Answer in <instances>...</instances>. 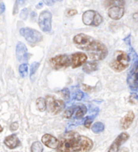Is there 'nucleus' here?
<instances>
[{"mask_svg": "<svg viewBox=\"0 0 138 152\" xmlns=\"http://www.w3.org/2000/svg\"><path fill=\"white\" fill-rule=\"evenodd\" d=\"M93 146V142L88 137L68 131L60 137L57 152H89Z\"/></svg>", "mask_w": 138, "mask_h": 152, "instance_id": "obj_1", "label": "nucleus"}, {"mask_svg": "<svg viewBox=\"0 0 138 152\" xmlns=\"http://www.w3.org/2000/svg\"><path fill=\"white\" fill-rule=\"evenodd\" d=\"M73 42L77 48L87 51L89 58L93 61L102 60L108 55L106 45L85 34H77L73 37Z\"/></svg>", "mask_w": 138, "mask_h": 152, "instance_id": "obj_2", "label": "nucleus"}, {"mask_svg": "<svg viewBox=\"0 0 138 152\" xmlns=\"http://www.w3.org/2000/svg\"><path fill=\"white\" fill-rule=\"evenodd\" d=\"M130 61V56L128 53L123 50H116L114 54L113 59L110 62V67L114 71L120 72L129 68Z\"/></svg>", "mask_w": 138, "mask_h": 152, "instance_id": "obj_3", "label": "nucleus"}, {"mask_svg": "<svg viewBox=\"0 0 138 152\" xmlns=\"http://www.w3.org/2000/svg\"><path fill=\"white\" fill-rule=\"evenodd\" d=\"M50 64L54 69H61L64 68H68L71 66L70 56L67 55H58L50 59Z\"/></svg>", "mask_w": 138, "mask_h": 152, "instance_id": "obj_4", "label": "nucleus"}, {"mask_svg": "<svg viewBox=\"0 0 138 152\" xmlns=\"http://www.w3.org/2000/svg\"><path fill=\"white\" fill-rule=\"evenodd\" d=\"M124 15V3L123 1H115L113 6L108 10V16L114 20H118Z\"/></svg>", "mask_w": 138, "mask_h": 152, "instance_id": "obj_5", "label": "nucleus"}, {"mask_svg": "<svg viewBox=\"0 0 138 152\" xmlns=\"http://www.w3.org/2000/svg\"><path fill=\"white\" fill-rule=\"evenodd\" d=\"M20 34L31 43H37L42 40V35L34 28H22L20 30Z\"/></svg>", "mask_w": 138, "mask_h": 152, "instance_id": "obj_6", "label": "nucleus"}, {"mask_svg": "<svg viewBox=\"0 0 138 152\" xmlns=\"http://www.w3.org/2000/svg\"><path fill=\"white\" fill-rule=\"evenodd\" d=\"M129 87L132 90H138V59L132 66L127 77Z\"/></svg>", "mask_w": 138, "mask_h": 152, "instance_id": "obj_7", "label": "nucleus"}, {"mask_svg": "<svg viewBox=\"0 0 138 152\" xmlns=\"http://www.w3.org/2000/svg\"><path fill=\"white\" fill-rule=\"evenodd\" d=\"M46 100L47 109L51 114H54V115L58 114L64 108V102L62 100L55 99L54 97L51 96L46 97Z\"/></svg>", "mask_w": 138, "mask_h": 152, "instance_id": "obj_8", "label": "nucleus"}, {"mask_svg": "<svg viewBox=\"0 0 138 152\" xmlns=\"http://www.w3.org/2000/svg\"><path fill=\"white\" fill-rule=\"evenodd\" d=\"M52 14L49 11H44L41 13L38 18V25L43 32H50L51 30Z\"/></svg>", "mask_w": 138, "mask_h": 152, "instance_id": "obj_9", "label": "nucleus"}, {"mask_svg": "<svg viewBox=\"0 0 138 152\" xmlns=\"http://www.w3.org/2000/svg\"><path fill=\"white\" fill-rule=\"evenodd\" d=\"M71 67L72 68H79L80 66L85 64L87 63L88 56L85 53L77 52L70 56Z\"/></svg>", "mask_w": 138, "mask_h": 152, "instance_id": "obj_10", "label": "nucleus"}, {"mask_svg": "<svg viewBox=\"0 0 138 152\" xmlns=\"http://www.w3.org/2000/svg\"><path fill=\"white\" fill-rule=\"evenodd\" d=\"M129 138V134L126 132H123L115 139L112 144L110 145L108 152H118L120 151V147L122 144L126 142Z\"/></svg>", "mask_w": 138, "mask_h": 152, "instance_id": "obj_11", "label": "nucleus"}, {"mask_svg": "<svg viewBox=\"0 0 138 152\" xmlns=\"http://www.w3.org/2000/svg\"><path fill=\"white\" fill-rule=\"evenodd\" d=\"M16 57L20 62H25L28 59L27 47L23 42H18L16 45Z\"/></svg>", "mask_w": 138, "mask_h": 152, "instance_id": "obj_12", "label": "nucleus"}, {"mask_svg": "<svg viewBox=\"0 0 138 152\" xmlns=\"http://www.w3.org/2000/svg\"><path fill=\"white\" fill-rule=\"evenodd\" d=\"M42 142L45 146L49 148H51V149H57L58 146V143H59L58 138L48 134L43 135L42 137Z\"/></svg>", "mask_w": 138, "mask_h": 152, "instance_id": "obj_13", "label": "nucleus"}, {"mask_svg": "<svg viewBox=\"0 0 138 152\" xmlns=\"http://www.w3.org/2000/svg\"><path fill=\"white\" fill-rule=\"evenodd\" d=\"M134 118H135V115H134V113L132 111H129V112H127V114H126L124 116H123V118L121 119V121H120V126H121V129H128L130 126H131V124H132V122L134 121Z\"/></svg>", "mask_w": 138, "mask_h": 152, "instance_id": "obj_14", "label": "nucleus"}, {"mask_svg": "<svg viewBox=\"0 0 138 152\" xmlns=\"http://www.w3.org/2000/svg\"><path fill=\"white\" fill-rule=\"evenodd\" d=\"M97 12L93 10H88L83 13L82 16V21L85 25H93L94 22V19Z\"/></svg>", "mask_w": 138, "mask_h": 152, "instance_id": "obj_15", "label": "nucleus"}, {"mask_svg": "<svg viewBox=\"0 0 138 152\" xmlns=\"http://www.w3.org/2000/svg\"><path fill=\"white\" fill-rule=\"evenodd\" d=\"M4 144L10 149H15L20 145V140L15 134L7 137L4 140Z\"/></svg>", "mask_w": 138, "mask_h": 152, "instance_id": "obj_16", "label": "nucleus"}, {"mask_svg": "<svg viewBox=\"0 0 138 152\" xmlns=\"http://www.w3.org/2000/svg\"><path fill=\"white\" fill-rule=\"evenodd\" d=\"M98 69V61H89L87 62L85 64L83 65V71L85 72L86 73H91L93 72L97 71Z\"/></svg>", "mask_w": 138, "mask_h": 152, "instance_id": "obj_17", "label": "nucleus"}, {"mask_svg": "<svg viewBox=\"0 0 138 152\" xmlns=\"http://www.w3.org/2000/svg\"><path fill=\"white\" fill-rule=\"evenodd\" d=\"M87 107L84 104H78L76 105V111H75V117L77 119H82L87 113Z\"/></svg>", "mask_w": 138, "mask_h": 152, "instance_id": "obj_18", "label": "nucleus"}, {"mask_svg": "<svg viewBox=\"0 0 138 152\" xmlns=\"http://www.w3.org/2000/svg\"><path fill=\"white\" fill-rule=\"evenodd\" d=\"M36 105H37V108L39 112H44L47 108L46 99H44V98H38L37 101H36Z\"/></svg>", "mask_w": 138, "mask_h": 152, "instance_id": "obj_19", "label": "nucleus"}, {"mask_svg": "<svg viewBox=\"0 0 138 152\" xmlns=\"http://www.w3.org/2000/svg\"><path fill=\"white\" fill-rule=\"evenodd\" d=\"M91 129H92V131L94 134H100V133L104 131L105 125L101 122H96L93 124Z\"/></svg>", "mask_w": 138, "mask_h": 152, "instance_id": "obj_20", "label": "nucleus"}, {"mask_svg": "<svg viewBox=\"0 0 138 152\" xmlns=\"http://www.w3.org/2000/svg\"><path fill=\"white\" fill-rule=\"evenodd\" d=\"M75 111H76V105L68 107L64 112V117L67 119H71L72 117V115L75 114Z\"/></svg>", "mask_w": 138, "mask_h": 152, "instance_id": "obj_21", "label": "nucleus"}, {"mask_svg": "<svg viewBox=\"0 0 138 152\" xmlns=\"http://www.w3.org/2000/svg\"><path fill=\"white\" fill-rule=\"evenodd\" d=\"M31 151L32 152H42L43 146L42 144L39 142H35L31 146Z\"/></svg>", "mask_w": 138, "mask_h": 152, "instance_id": "obj_22", "label": "nucleus"}, {"mask_svg": "<svg viewBox=\"0 0 138 152\" xmlns=\"http://www.w3.org/2000/svg\"><path fill=\"white\" fill-rule=\"evenodd\" d=\"M19 72L22 77H25L28 74V64H22L19 67Z\"/></svg>", "mask_w": 138, "mask_h": 152, "instance_id": "obj_23", "label": "nucleus"}, {"mask_svg": "<svg viewBox=\"0 0 138 152\" xmlns=\"http://www.w3.org/2000/svg\"><path fill=\"white\" fill-rule=\"evenodd\" d=\"M103 20V18H102V16L99 14L98 12L96 13V16H95V19H94V22H93V26H98V25H100L101 24V22Z\"/></svg>", "mask_w": 138, "mask_h": 152, "instance_id": "obj_24", "label": "nucleus"}, {"mask_svg": "<svg viewBox=\"0 0 138 152\" xmlns=\"http://www.w3.org/2000/svg\"><path fill=\"white\" fill-rule=\"evenodd\" d=\"M39 66H40V64L37 62H34L32 64V65L30 67V76L31 77H33L34 74H35V72H37V68H39Z\"/></svg>", "mask_w": 138, "mask_h": 152, "instance_id": "obj_25", "label": "nucleus"}, {"mask_svg": "<svg viewBox=\"0 0 138 152\" xmlns=\"http://www.w3.org/2000/svg\"><path fill=\"white\" fill-rule=\"evenodd\" d=\"M93 117L94 116H87L85 118V122H84V124H85V126L86 128H90L92 127V122L93 121Z\"/></svg>", "mask_w": 138, "mask_h": 152, "instance_id": "obj_26", "label": "nucleus"}, {"mask_svg": "<svg viewBox=\"0 0 138 152\" xmlns=\"http://www.w3.org/2000/svg\"><path fill=\"white\" fill-rule=\"evenodd\" d=\"M60 92H61L62 96H63L64 99H69V98H70V91H69L68 88H64Z\"/></svg>", "mask_w": 138, "mask_h": 152, "instance_id": "obj_27", "label": "nucleus"}, {"mask_svg": "<svg viewBox=\"0 0 138 152\" xmlns=\"http://www.w3.org/2000/svg\"><path fill=\"white\" fill-rule=\"evenodd\" d=\"M28 8H24L20 12V18L25 20L28 17Z\"/></svg>", "mask_w": 138, "mask_h": 152, "instance_id": "obj_28", "label": "nucleus"}, {"mask_svg": "<svg viewBox=\"0 0 138 152\" xmlns=\"http://www.w3.org/2000/svg\"><path fill=\"white\" fill-rule=\"evenodd\" d=\"M84 97V93L81 91H77L75 94V99L77 100H81Z\"/></svg>", "mask_w": 138, "mask_h": 152, "instance_id": "obj_29", "label": "nucleus"}, {"mask_svg": "<svg viewBox=\"0 0 138 152\" xmlns=\"http://www.w3.org/2000/svg\"><path fill=\"white\" fill-rule=\"evenodd\" d=\"M77 11L75 9H70V10H68V12H67V16H75V15H77Z\"/></svg>", "mask_w": 138, "mask_h": 152, "instance_id": "obj_30", "label": "nucleus"}, {"mask_svg": "<svg viewBox=\"0 0 138 152\" xmlns=\"http://www.w3.org/2000/svg\"><path fill=\"white\" fill-rule=\"evenodd\" d=\"M18 123L17 122H14L12 124H11V126H10V129L12 131H15L17 129H18Z\"/></svg>", "mask_w": 138, "mask_h": 152, "instance_id": "obj_31", "label": "nucleus"}, {"mask_svg": "<svg viewBox=\"0 0 138 152\" xmlns=\"http://www.w3.org/2000/svg\"><path fill=\"white\" fill-rule=\"evenodd\" d=\"M4 10H5V4L3 3H0V14H2L4 12Z\"/></svg>", "mask_w": 138, "mask_h": 152, "instance_id": "obj_32", "label": "nucleus"}, {"mask_svg": "<svg viewBox=\"0 0 138 152\" xmlns=\"http://www.w3.org/2000/svg\"><path fill=\"white\" fill-rule=\"evenodd\" d=\"M45 3H46V5H52L54 2L53 1H45Z\"/></svg>", "mask_w": 138, "mask_h": 152, "instance_id": "obj_33", "label": "nucleus"}, {"mask_svg": "<svg viewBox=\"0 0 138 152\" xmlns=\"http://www.w3.org/2000/svg\"><path fill=\"white\" fill-rule=\"evenodd\" d=\"M43 5V3H38L37 4V8H41L42 7V6Z\"/></svg>", "mask_w": 138, "mask_h": 152, "instance_id": "obj_34", "label": "nucleus"}, {"mask_svg": "<svg viewBox=\"0 0 138 152\" xmlns=\"http://www.w3.org/2000/svg\"><path fill=\"white\" fill-rule=\"evenodd\" d=\"M120 152H129V150L127 149V148H123Z\"/></svg>", "mask_w": 138, "mask_h": 152, "instance_id": "obj_35", "label": "nucleus"}, {"mask_svg": "<svg viewBox=\"0 0 138 152\" xmlns=\"http://www.w3.org/2000/svg\"><path fill=\"white\" fill-rule=\"evenodd\" d=\"M2 131H3V127H2V126L0 125V133H1Z\"/></svg>", "mask_w": 138, "mask_h": 152, "instance_id": "obj_36", "label": "nucleus"}]
</instances>
